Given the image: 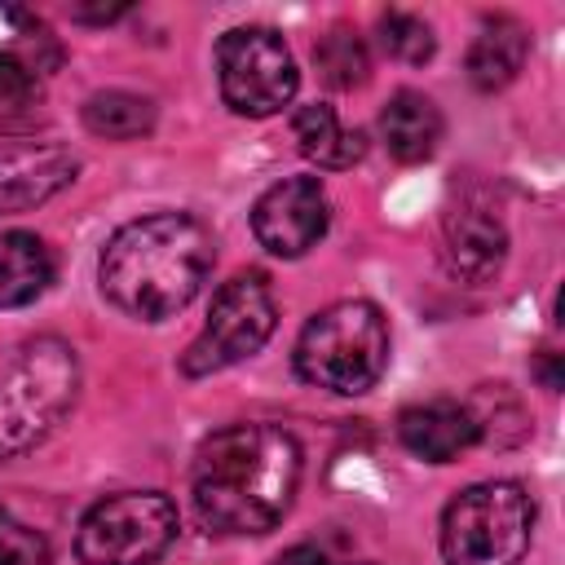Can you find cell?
Returning a JSON list of instances; mask_svg holds the SVG:
<instances>
[{
  "mask_svg": "<svg viewBox=\"0 0 565 565\" xmlns=\"http://www.w3.org/2000/svg\"><path fill=\"white\" fill-rule=\"evenodd\" d=\"M300 486V446L278 424H230L190 463V499L216 534H265L282 521Z\"/></svg>",
  "mask_w": 565,
  "mask_h": 565,
  "instance_id": "6da1fadb",
  "label": "cell"
},
{
  "mask_svg": "<svg viewBox=\"0 0 565 565\" xmlns=\"http://www.w3.org/2000/svg\"><path fill=\"white\" fill-rule=\"evenodd\" d=\"M274 565H371V561H353V556H340V552H331V547L300 543V547H287Z\"/></svg>",
  "mask_w": 565,
  "mask_h": 565,
  "instance_id": "7402d4cb",
  "label": "cell"
},
{
  "mask_svg": "<svg viewBox=\"0 0 565 565\" xmlns=\"http://www.w3.org/2000/svg\"><path fill=\"white\" fill-rule=\"evenodd\" d=\"M313 62H318V71H322V79L331 88H358L366 79V71H371V57H366L362 35H353L344 26H335V31H327L318 40Z\"/></svg>",
  "mask_w": 565,
  "mask_h": 565,
  "instance_id": "ac0fdd59",
  "label": "cell"
},
{
  "mask_svg": "<svg viewBox=\"0 0 565 565\" xmlns=\"http://www.w3.org/2000/svg\"><path fill=\"white\" fill-rule=\"evenodd\" d=\"M53 282V252L26 230H0V309L31 305Z\"/></svg>",
  "mask_w": 565,
  "mask_h": 565,
  "instance_id": "9a60e30c",
  "label": "cell"
},
{
  "mask_svg": "<svg viewBox=\"0 0 565 565\" xmlns=\"http://www.w3.org/2000/svg\"><path fill=\"white\" fill-rule=\"evenodd\" d=\"M446 252H450V265L459 278L490 282L508 256V230L490 207L463 203L446 216Z\"/></svg>",
  "mask_w": 565,
  "mask_h": 565,
  "instance_id": "7c38bea8",
  "label": "cell"
},
{
  "mask_svg": "<svg viewBox=\"0 0 565 565\" xmlns=\"http://www.w3.org/2000/svg\"><path fill=\"white\" fill-rule=\"evenodd\" d=\"M331 221V203L318 177H287L269 185L252 207V234L274 256H305Z\"/></svg>",
  "mask_w": 565,
  "mask_h": 565,
  "instance_id": "9c48e42d",
  "label": "cell"
},
{
  "mask_svg": "<svg viewBox=\"0 0 565 565\" xmlns=\"http://www.w3.org/2000/svg\"><path fill=\"white\" fill-rule=\"evenodd\" d=\"M539 375H543V388H552V393L561 388V358L552 349L539 353Z\"/></svg>",
  "mask_w": 565,
  "mask_h": 565,
  "instance_id": "603a6c76",
  "label": "cell"
},
{
  "mask_svg": "<svg viewBox=\"0 0 565 565\" xmlns=\"http://www.w3.org/2000/svg\"><path fill=\"white\" fill-rule=\"evenodd\" d=\"M291 137H296L300 154L313 159L318 168H353L362 159V150H366L362 132L358 128L349 132L340 124V115L331 106H322V102H309V106H300L291 115Z\"/></svg>",
  "mask_w": 565,
  "mask_h": 565,
  "instance_id": "2e32d148",
  "label": "cell"
},
{
  "mask_svg": "<svg viewBox=\"0 0 565 565\" xmlns=\"http://www.w3.org/2000/svg\"><path fill=\"white\" fill-rule=\"evenodd\" d=\"M212 269V234L185 212H154L110 234L97 278L115 309L159 322L185 309Z\"/></svg>",
  "mask_w": 565,
  "mask_h": 565,
  "instance_id": "7a4b0ae2",
  "label": "cell"
},
{
  "mask_svg": "<svg viewBox=\"0 0 565 565\" xmlns=\"http://www.w3.org/2000/svg\"><path fill=\"white\" fill-rule=\"evenodd\" d=\"M278 309H274V291L265 282V274H234L207 309V322L199 331V340L181 353V371L185 375H212L225 371L243 358H252L269 335H274Z\"/></svg>",
  "mask_w": 565,
  "mask_h": 565,
  "instance_id": "ba28073f",
  "label": "cell"
},
{
  "mask_svg": "<svg viewBox=\"0 0 565 565\" xmlns=\"http://www.w3.org/2000/svg\"><path fill=\"white\" fill-rule=\"evenodd\" d=\"M0 565H49V543L40 530L0 508Z\"/></svg>",
  "mask_w": 565,
  "mask_h": 565,
  "instance_id": "ffe728a7",
  "label": "cell"
},
{
  "mask_svg": "<svg viewBox=\"0 0 565 565\" xmlns=\"http://www.w3.org/2000/svg\"><path fill=\"white\" fill-rule=\"evenodd\" d=\"M177 530L181 521L168 494L124 490L84 512L75 552L84 565H154L172 547Z\"/></svg>",
  "mask_w": 565,
  "mask_h": 565,
  "instance_id": "8992f818",
  "label": "cell"
},
{
  "mask_svg": "<svg viewBox=\"0 0 565 565\" xmlns=\"http://www.w3.org/2000/svg\"><path fill=\"white\" fill-rule=\"evenodd\" d=\"M534 534V499L521 481H477L441 512L446 565H521Z\"/></svg>",
  "mask_w": 565,
  "mask_h": 565,
  "instance_id": "5b68a950",
  "label": "cell"
},
{
  "mask_svg": "<svg viewBox=\"0 0 565 565\" xmlns=\"http://www.w3.org/2000/svg\"><path fill=\"white\" fill-rule=\"evenodd\" d=\"M397 437L411 455L428 463H450L481 437V424L459 402H419L397 415Z\"/></svg>",
  "mask_w": 565,
  "mask_h": 565,
  "instance_id": "8fae6325",
  "label": "cell"
},
{
  "mask_svg": "<svg viewBox=\"0 0 565 565\" xmlns=\"http://www.w3.org/2000/svg\"><path fill=\"white\" fill-rule=\"evenodd\" d=\"M35 75L40 66L22 57L18 49H0V115H18L35 97Z\"/></svg>",
  "mask_w": 565,
  "mask_h": 565,
  "instance_id": "44dd1931",
  "label": "cell"
},
{
  "mask_svg": "<svg viewBox=\"0 0 565 565\" xmlns=\"http://www.w3.org/2000/svg\"><path fill=\"white\" fill-rule=\"evenodd\" d=\"M380 137H384L393 159L424 163L441 141V110L433 106V97H424L415 88H402L380 110Z\"/></svg>",
  "mask_w": 565,
  "mask_h": 565,
  "instance_id": "4fadbf2b",
  "label": "cell"
},
{
  "mask_svg": "<svg viewBox=\"0 0 565 565\" xmlns=\"http://www.w3.org/2000/svg\"><path fill=\"white\" fill-rule=\"evenodd\" d=\"M79 358L57 335H35L0 366V459L40 446L75 406Z\"/></svg>",
  "mask_w": 565,
  "mask_h": 565,
  "instance_id": "3957f363",
  "label": "cell"
},
{
  "mask_svg": "<svg viewBox=\"0 0 565 565\" xmlns=\"http://www.w3.org/2000/svg\"><path fill=\"white\" fill-rule=\"evenodd\" d=\"M221 97L234 115H278L296 97V62L287 40L274 26H234L216 40Z\"/></svg>",
  "mask_w": 565,
  "mask_h": 565,
  "instance_id": "52a82bcc",
  "label": "cell"
},
{
  "mask_svg": "<svg viewBox=\"0 0 565 565\" xmlns=\"http://www.w3.org/2000/svg\"><path fill=\"white\" fill-rule=\"evenodd\" d=\"M388 366V322L371 300H335L313 313L296 340V371L305 384L358 397Z\"/></svg>",
  "mask_w": 565,
  "mask_h": 565,
  "instance_id": "277c9868",
  "label": "cell"
},
{
  "mask_svg": "<svg viewBox=\"0 0 565 565\" xmlns=\"http://www.w3.org/2000/svg\"><path fill=\"white\" fill-rule=\"evenodd\" d=\"M79 172V159L53 141H22L0 150V212H31L62 194Z\"/></svg>",
  "mask_w": 565,
  "mask_h": 565,
  "instance_id": "30bf717a",
  "label": "cell"
},
{
  "mask_svg": "<svg viewBox=\"0 0 565 565\" xmlns=\"http://www.w3.org/2000/svg\"><path fill=\"white\" fill-rule=\"evenodd\" d=\"M525 53H530L525 26L516 18H490L481 26V35L472 40V49H468V79L481 93H499L521 75Z\"/></svg>",
  "mask_w": 565,
  "mask_h": 565,
  "instance_id": "5bb4252c",
  "label": "cell"
},
{
  "mask_svg": "<svg viewBox=\"0 0 565 565\" xmlns=\"http://www.w3.org/2000/svg\"><path fill=\"white\" fill-rule=\"evenodd\" d=\"M380 44H384L388 57L411 62V66L428 62L433 49H437L433 26H428L424 18H415V13H402V9H388V13L380 18Z\"/></svg>",
  "mask_w": 565,
  "mask_h": 565,
  "instance_id": "d6986e66",
  "label": "cell"
},
{
  "mask_svg": "<svg viewBox=\"0 0 565 565\" xmlns=\"http://www.w3.org/2000/svg\"><path fill=\"white\" fill-rule=\"evenodd\" d=\"M84 128L106 141H132L154 128V102L128 88H106L84 102Z\"/></svg>",
  "mask_w": 565,
  "mask_h": 565,
  "instance_id": "e0dca14e",
  "label": "cell"
}]
</instances>
